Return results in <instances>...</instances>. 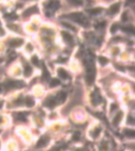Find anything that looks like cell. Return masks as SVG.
<instances>
[{
    "instance_id": "18",
    "label": "cell",
    "mask_w": 135,
    "mask_h": 151,
    "mask_svg": "<svg viewBox=\"0 0 135 151\" xmlns=\"http://www.w3.org/2000/svg\"><path fill=\"white\" fill-rule=\"evenodd\" d=\"M122 31H124V32H127V33H130V34H133V33H134L133 27H124V28H122Z\"/></svg>"
},
{
    "instance_id": "16",
    "label": "cell",
    "mask_w": 135,
    "mask_h": 151,
    "mask_svg": "<svg viewBox=\"0 0 135 151\" xmlns=\"http://www.w3.org/2000/svg\"><path fill=\"white\" fill-rule=\"evenodd\" d=\"M42 69H43V79H49V77H50V73L48 72V70H46V68L44 67V65L42 66Z\"/></svg>"
},
{
    "instance_id": "23",
    "label": "cell",
    "mask_w": 135,
    "mask_h": 151,
    "mask_svg": "<svg viewBox=\"0 0 135 151\" xmlns=\"http://www.w3.org/2000/svg\"><path fill=\"white\" fill-rule=\"evenodd\" d=\"M121 20H122L124 22H126V21L128 20V14H127V12H124V13H122V16H121Z\"/></svg>"
},
{
    "instance_id": "13",
    "label": "cell",
    "mask_w": 135,
    "mask_h": 151,
    "mask_svg": "<svg viewBox=\"0 0 135 151\" xmlns=\"http://www.w3.org/2000/svg\"><path fill=\"white\" fill-rule=\"evenodd\" d=\"M60 84V82H59V79H57V78H53V79H51V82H50V87H56V86H58Z\"/></svg>"
},
{
    "instance_id": "15",
    "label": "cell",
    "mask_w": 135,
    "mask_h": 151,
    "mask_svg": "<svg viewBox=\"0 0 135 151\" xmlns=\"http://www.w3.org/2000/svg\"><path fill=\"white\" fill-rule=\"evenodd\" d=\"M125 133H126V135L129 136V137H134V134H135V132H134L133 129H126V130H125Z\"/></svg>"
},
{
    "instance_id": "2",
    "label": "cell",
    "mask_w": 135,
    "mask_h": 151,
    "mask_svg": "<svg viewBox=\"0 0 135 151\" xmlns=\"http://www.w3.org/2000/svg\"><path fill=\"white\" fill-rule=\"evenodd\" d=\"M45 7H46L48 10H51L52 12H54L60 7V2L58 1V0H50Z\"/></svg>"
},
{
    "instance_id": "26",
    "label": "cell",
    "mask_w": 135,
    "mask_h": 151,
    "mask_svg": "<svg viewBox=\"0 0 135 151\" xmlns=\"http://www.w3.org/2000/svg\"><path fill=\"white\" fill-rule=\"evenodd\" d=\"M62 24H63V27H66V28H69V29H71V30H75L73 27L69 26V23H67V22H62Z\"/></svg>"
},
{
    "instance_id": "28",
    "label": "cell",
    "mask_w": 135,
    "mask_h": 151,
    "mask_svg": "<svg viewBox=\"0 0 135 151\" xmlns=\"http://www.w3.org/2000/svg\"><path fill=\"white\" fill-rule=\"evenodd\" d=\"M133 2H134V0H127V1H126V5H130Z\"/></svg>"
},
{
    "instance_id": "29",
    "label": "cell",
    "mask_w": 135,
    "mask_h": 151,
    "mask_svg": "<svg viewBox=\"0 0 135 151\" xmlns=\"http://www.w3.org/2000/svg\"><path fill=\"white\" fill-rule=\"evenodd\" d=\"M105 26V21H102V23H99V26H97V28H103Z\"/></svg>"
},
{
    "instance_id": "5",
    "label": "cell",
    "mask_w": 135,
    "mask_h": 151,
    "mask_svg": "<svg viewBox=\"0 0 135 151\" xmlns=\"http://www.w3.org/2000/svg\"><path fill=\"white\" fill-rule=\"evenodd\" d=\"M61 36H62V38L64 39L66 42H69V43H72V42H73V36H72L69 32L62 31V32H61Z\"/></svg>"
},
{
    "instance_id": "1",
    "label": "cell",
    "mask_w": 135,
    "mask_h": 151,
    "mask_svg": "<svg viewBox=\"0 0 135 151\" xmlns=\"http://www.w3.org/2000/svg\"><path fill=\"white\" fill-rule=\"evenodd\" d=\"M68 17H69L70 19H72L73 21H75V22H77V23H80V24H81V26H84V27H88V26H89L88 19L84 16L83 13H80V12L71 13Z\"/></svg>"
},
{
    "instance_id": "20",
    "label": "cell",
    "mask_w": 135,
    "mask_h": 151,
    "mask_svg": "<svg viewBox=\"0 0 135 151\" xmlns=\"http://www.w3.org/2000/svg\"><path fill=\"white\" fill-rule=\"evenodd\" d=\"M117 30H118V24H117V23H114V24H112V27H111V29H110L111 33H112V34H114V33H115Z\"/></svg>"
},
{
    "instance_id": "30",
    "label": "cell",
    "mask_w": 135,
    "mask_h": 151,
    "mask_svg": "<svg viewBox=\"0 0 135 151\" xmlns=\"http://www.w3.org/2000/svg\"><path fill=\"white\" fill-rule=\"evenodd\" d=\"M0 92H1V87H0Z\"/></svg>"
},
{
    "instance_id": "24",
    "label": "cell",
    "mask_w": 135,
    "mask_h": 151,
    "mask_svg": "<svg viewBox=\"0 0 135 151\" xmlns=\"http://www.w3.org/2000/svg\"><path fill=\"white\" fill-rule=\"evenodd\" d=\"M70 2H72V3H74V4H77V5H79V4H81V0H69Z\"/></svg>"
},
{
    "instance_id": "21",
    "label": "cell",
    "mask_w": 135,
    "mask_h": 151,
    "mask_svg": "<svg viewBox=\"0 0 135 151\" xmlns=\"http://www.w3.org/2000/svg\"><path fill=\"white\" fill-rule=\"evenodd\" d=\"M57 98L60 100V102H63V100L66 99V93H64V92H60V93L58 94Z\"/></svg>"
},
{
    "instance_id": "17",
    "label": "cell",
    "mask_w": 135,
    "mask_h": 151,
    "mask_svg": "<svg viewBox=\"0 0 135 151\" xmlns=\"http://www.w3.org/2000/svg\"><path fill=\"white\" fill-rule=\"evenodd\" d=\"M98 60H99V63H100L101 66H105L108 62H109V60H108L105 57H103V56H100Z\"/></svg>"
},
{
    "instance_id": "7",
    "label": "cell",
    "mask_w": 135,
    "mask_h": 151,
    "mask_svg": "<svg viewBox=\"0 0 135 151\" xmlns=\"http://www.w3.org/2000/svg\"><path fill=\"white\" fill-rule=\"evenodd\" d=\"M57 73H58L59 76H60L61 78H63V79H67V78L69 77V73H68L63 68H59L58 71H57Z\"/></svg>"
},
{
    "instance_id": "19",
    "label": "cell",
    "mask_w": 135,
    "mask_h": 151,
    "mask_svg": "<svg viewBox=\"0 0 135 151\" xmlns=\"http://www.w3.org/2000/svg\"><path fill=\"white\" fill-rule=\"evenodd\" d=\"M45 145H46V137H42V138L38 142L37 147H43V146H45Z\"/></svg>"
},
{
    "instance_id": "4",
    "label": "cell",
    "mask_w": 135,
    "mask_h": 151,
    "mask_svg": "<svg viewBox=\"0 0 135 151\" xmlns=\"http://www.w3.org/2000/svg\"><path fill=\"white\" fill-rule=\"evenodd\" d=\"M119 8H120V3H119V2L113 3V4L110 7V9H109V11H108V12H109V14H111V15H114V14L118 13Z\"/></svg>"
},
{
    "instance_id": "22",
    "label": "cell",
    "mask_w": 135,
    "mask_h": 151,
    "mask_svg": "<svg viewBox=\"0 0 135 151\" xmlns=\"http://www.w3.org/2000/svg\"><path fill=\"white\" fill-rule=\"evenodd\" d=\"M5 18H7V19H11V20H15V19H17V16L12 13V14H7V15H5Z\"/></svg>"
},
{
    "instance_id": "10",
    "label": "cell",
    "mask_w": 135,
    "mask_h": 151,
    "mask_svg": "<svg viewBox=\"0 0 135 151\" xmlns=\"http://www.w3.org/2000/svg\"><path fill=\"white\" fill-rule=\"evenodd\" d=\"M44 105L46 106V107H49V108H53L54 106H55L56 105V102H55V100H54V98H49L48 100H46V102L44 103Z\"/></svg>"
},
{
    "instance_id": "9",
    "label": "cell",
    "mask_w": 135,
    "mask_h": 151,
    "mask_svg": "<svg viewBox=\"0 0 135 151\" xmlns=\"http://www.w3.org/2000/svg\"><path fill=\"white\" fill-rule=\"evenodd\" d=\"M33 13H38V9H37V7L29 8L28 10H26V11L23 13V15H24V16H29L30 14H33Z\"/></svg>"
},
{
    "instance_id": "31",
    "label": "cell",
    "mask_w": 135,
    "mask_h": 151,
    "mask_svg": "<svg viewBox=\"0 0 135 151\" xmlns=\"http://www.w3.org/2000/svg\"><path fill=\"white\" fill-rule=\"evenodd\" d=\"M77 151H80V150H77Z\"/></svg>"
},
{
    "instance_id": "8",
    "label": "cell",
    "mask_w": 135,
    "mask_h": 151,
    "mask_svg": "<svg viewBox=\"0 0 135 151\" xmlns=\"http://www.w3.org/2000/svg\"><path fill=\"white\" fill-rule=\"evenodd\" d=\"M24 103H25V105L28 106V107H33L34 104H35V100H34V98L31 97V96H26L25 99H24Z\"/></svg>"
},
{
    "instance_id": "25",
    "label": "cell",
    "mask_w": 135,
    "mask_h": 151,
    "mask_svg": "<svg viewBox=\"0 0 135 151\" xmlns=\"http://www.w3.org/2000/svg\"><path fill=\"white\" fill-rule=\"evenodd\" d=\"M32 62H33L34 65H36V66H38V65H39V61H38V58H37L36 56H33V57H32Z\"/></svg>"
},
{
    "instance_id": "14",
    "label": "cell",
    "mask_w": 135,
    "mask_h": 151,
    "mask_svg": "<svg viewBox=\"0 0 135 151\" xmlns=\"http://www.w3.org/2000/svg\"><path fill=\"white\" fill-rule=\"evenodd\" d=\"M121 116H122V112H119V113L115 116V118H114V120H113V124H114V125H117V124L120 121Z\"/></svg>"
},
{
    "instance_id": "12",
    "label": "cell",
    "mask_w": 135,
    "mask_h": 151,
    "mask_svg": "<svg viewBox=\"0 0 135 151\" xmlns=\"http://www.w3.org/2000/svg\"><path fill=\"white\" fill-rule=\"evenodd\" d=\"M88 12L91 15H98L99 13H101V9L100 8H95V9H92V10H88Z\"/></svg>"
},
{
    "instance_id": "27",
    "label": "cell",
    "mask_w": 135,
    "mask_h": 151,
    "mask_svg": "<svg viewBox=\"0 0 135 151\" xmlns=\"http://www.w3.org/2000/svg\"><path fill=\"white\" fill-rule=\"evenodd\" d=\"M73 140H79V132H75L74 135H73Z\"/></svg>"
},
{
    "instance_id": "6",
    "label": "cell",
    "mask_w": 135,
    "mask_h": 151,
    "mask_svg": "<svg viewBox=\"0 0 135 151\" xmlns=\"http://www.w3.org/2000/svg\"><path fill=\"white\" fill-rule=\"evenodd\" d=\"M9 44H10L11 47H13V48L20 47V45L23 44V39H21V38H18V39H12V40L9 42Z\"/></svg>"
},
{
    "instance_id": "11",
    "label": "cell",
    "mask_w": 135,
    "mask_h": 151,
    "mask_svg": "<svg viewBox=\"0 0 135 151\" xmlns=\"http://www.w3.org/2000/svg\"><path fill=\"white\" fill-rule=\"evenodd\" d=\"M31 73H32V68L28 63H25L24 65V75L25 76H30Z\"/></svg>"
},
{
    "instance_id": "3",
    "label": "cell",
    "mask_w": 135,
    "mask_h": 151,
    "mask_svg": "<svg viewBox=\"0 0 135 151\" xmlns=\"http://www.w3.org/2000/svg\"><path fill=\"white\" fill-rule=\"evenodd\" d=\"M7 89H11V88H21L23 87V83L22 82H8L7 83Z\"/></svg>"
}]
</instances>
